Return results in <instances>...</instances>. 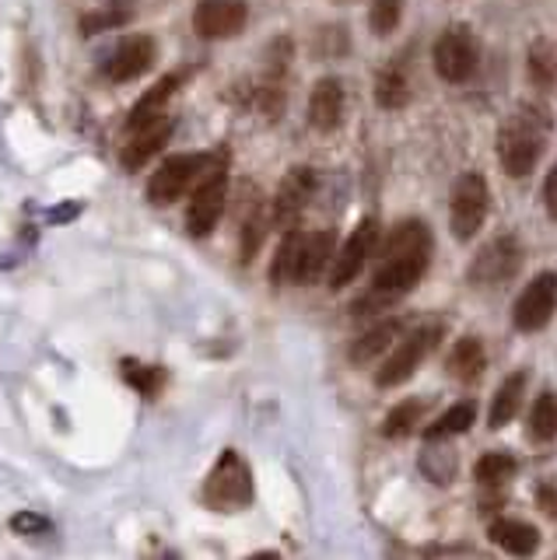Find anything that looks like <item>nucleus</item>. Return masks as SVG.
<instances>
[{
	"instance_id": "nucleus-5",
	"label": "nucleus",
	"mask_w": 557,
	"mask_h": 560,
	"mask_svg": "<svg viewBox=\"0 0 557 560\" xmlns=\"http://www.w3.org/2000/svg\"><path fill=\"white\" fill-rule=\"evenodd\" d=\"M487 210H491V189H487V179L480 172H463L456 183H452V197H449V221L456 238L469 242L474 238L484 221Z\"/></svg>"
},
{
	"instance_id": "nucleus-10",
	"label": "nucleus",
	"mask_w": 557,
	"mask_h": 560,
	"mask_svg": "<svg viewBox=\"0 0 557 560\" xmlns=\"http://www.w3.org/2000/svg\"><path fill=\"white\" fill-rule=\"evenodd\" d=\"M522 267V245L515 235H501L495 242H487L484 249L469 262V284H484V288H498L504 280H512Z\"/></svg>"
},
{
	"instance_id": "nucleus-18",
	"label": "nucleus",
	"mask_w": 557,
	"mask_h": 560,
	"mask_svg": "<svg viewBox=\"0 0 557 560\" xmlns=\"http://www.w3.org/2000/svg\"><path fill=\"white\" fill-rule=\"evenodd\" d=\"M179 88V74H165L154 88H148V92L137 98V105L130 109V119H127V130H137V127H148V122L162 119L165 116V102L176 95Z\"/></svg>"
},
{
	"instance_id": "nucleus-36",
	"label": "nucleus",
	"mask_w": 557,
	"mask_h": 560,
	"mask_svg": "<svg viewBox=\"0 0 557 560\" xmlns=\"http://www.w3.org/2000/svg\"><path fill=\"white\" fill-rule=\"evenodd\" d=\"M344 4H347V0H344Z\"/></svg>"
},
{
	"instance_id": "nucleus-33",
	"label": "nucleus",
	"mask_w": 557,
	"mask_h": 560,
	"mask_svg": "<svg viewBox=\"0 0 557 560\" xmlns=\"http://www.w3.org/2000/svg\"><path fill=\"white\" fill-rule=\"evenodd\" d=\"M11 529L14 533H22V536H43L49 533V522L43 515H32V512H19L11 518Z\"/></svg>"
},
{
	"instance_id": "nucleus-12",
	"label": "nucleus",
	"mask_w": 557,
	"mask_h": 560,
	"mask_svg": "<svg viewBox=\"0 0 557 560\" xmlns=\"http://www.w3.org/2000/svg\"><path fill=\"white\" fill-rule=\"evenodd\" d=\"M375 245H379V224L369 218L355 228L351 238L344 242V249L334 256V262H329V288L340 291L351 284V280L364 270V262L375 256Z\"/></svg>"
},
{
	"instance_id": "nucleus-34",
	"label": "nucleus",
	"mask_w": 557,
	"mask_h": 560,
	"mask_svg": "<svg viewBox=\"0 0 557 560\" xmlns=\"http://www.w3.org/2000/svg\"><path fill=\"white\" fill-rule=\"evenodd\" d=\"M544 203H547V214L557 221V165L550 168L547 183H544Z\"/></svg>"
},
{
	"instance_id": "nucleus-25",
	"label": "nucleus",
	"mask_w": 557,
	"mask_h": 560,
	"mask_svg": "<svg viewBox=\"0 0 557 560\" xmlns=\"http://www.w3.org/2000/svg\"><path fill=\"white\" fill-rule=\"evenodd\" d=\"M396 337H399V323H396V319L379 323L375 329H369L364 337L355 340V347H351V361H355V364H372Z\"/></svg>"
},
{
	"instance_id": "nucleus-4",
	"label": "nucleus",
	"mask_w": 557,
	"mask_h": 560,
	"mask_svg": "<svg viewBox=\"0 0 557 560\" xmlns=\"http://www.w3.org/2000/svg\"><path fill=\"white\" fill-rule=\"evenodd\" d=\"M204 504L214 512H242L253 504V472L239 452H221V459L204 483Z\"/></svg>"
},
{
	"instance_id": "nucleus-16",
	"label": "nucleus",
	"mask_w": 557,
	"mask_h": 560,
	"mask_svg": "<svg viewBox=\"0 0 557 560\" xmlns=\"http://www.w3.org/2000/svg\"><path fill=\"white\" fill-rule=\"evenodd\" d=\"M169 137H172V122H169V116L148 122V127L130 130V140L124 144V154H119V162H124L127 172L144 168V165L151 162V158L165 148V140H169Z\"/></svg>"
},
{
	"instance_id": "nucleus-21",
	"label": "nucleus",
	"mask_w": 557,
	"mask_h": 560,
	"mask_svg": "<svg viewBox=\"0 0 557 560\" xmlns=\"http://www.w3.org/2000/svg\"><path fill=\"white\" fill-rule=\"evenodd\" d=\"M449 375L452 378H460V382H477L484 375V368H487V354H484V343L477 337H463L456 340V347H452V354H449Z\"/></svg>"
},
{
	"instance_id": "nucleus-30",
	"label": "nucleus",
	"mask_w": 557,
	"mask_h": 560,
	"mask_svg": "<svg viewBox=\"0 0 557 560\" xmlns=\"http://www.w3.org/2000/svg\"><path fill=\"white\" fill-rule=\"evenodd\" d=\"M399 18H404V0H372L369 8V25L375 35H393Z\"/></svg>"
},
{
	"instance_id": "nucleus-31",
	"label": "nucleus",
	"mask_w": 557,
	"mask_h": 560,
	"mask_svg": "<svg viewBox=\"0 0 557 560\" xmlns=\"http://www.w3.org/2000/svg\"><path fill=\"white\" fill-rule=\"evenodd\" d=\"M264 214H259V207H253L246 218H242V245H239V253H242V262H250L256 253H259V245H264Z\"/></svg>"
},
{
	"instance_id": "nucleus-14",
	"label": "nucleus",
	"mask_w": 557,
	"mask_h": 560,
	"mask_svg": "<svg viewBox=\"0 0 557 560\" xmlns=\"http://www.w3.org/2000/svg\"><path fill=\"white\" fill-rule=\"evenodd\" d=\"M246 4L242 0H200L194 11V28L200 39H232L246 28Z\"/></svg>"
},
{
	"instance_id": "nucleus-32",
	"label": "nucleus",
	"mask_w": 557,
	"mask_h": 560,
	"mask_svg": "<svg viewBox=\"0 0 557 560\" xmlns=\"http://www.w3.org/2000/svg\"><path fill=\"white\" fill-rule=\"evenodd\" d=\"M130 22V11H113V8H102V11H92L81 18V32L84 35H98V32H109V28H119Z\"/></svg>"
},
{
	"instance_id": "nucleus-29",
	"label": "nucleus",
	"mask_w": 557,
	"mask_h": 560,
	"mask_svg": "<svg viewBox=\"0 0 557 560\" xmlns=\"http://www.w3.org/2000/svg\"><path fill=\"white\" fill-rule=\"evenodd\" d=\"M124 378L134 385L137 393L154 399L165 385V368L162 364H141V361H124Z\"/></svg>"
},
{
	"instance_id": "nucleus-9",
	"label": "nucleus",
	"mask_w": 557,
	"mask_h": 560,
	"mask_svg": "<svg viewBox=\"0 0 557 560\" xmlns=\"http://www.w3.org/2000/svg\"><path fill=\"white\" fill-rule=\"evenodd\" d=\"M211 162H214L211 154H172V158H165L148 183V200L154 207L176 203L189 186L200 183V175L211 168Z\"/></svg>"
},
{
	"instance_id": "nucleus-17",
	"label": "nucleus",
	"mask_w": 557,
	"mask_h": 560,
	"mask_svg": "<svg viewBox=\"0 0 557 560\" xmlns=\"http://www.w3.org/2000/svg\"><path fill=\"white\" fill-rule=\"evenodd\" d=\"M344 81L340 78H323L316 81L309 95V122L316 127L320 133H329L340 127L344 119Z\"/></svg>"
},
{
	"instance_id": "nucleus-26",
	"label": "nucleus",
	"mask_w": 557,
	"mask_h": 560,
	"mask_svg": "<svg viewBox=\"0 0 557 560\" xmlns=\"http://www.w3.org/2000/svg\"><path fill=\"white\" fill-rule=\"evenodd\" d=\"M530 438L533 442H554L557 438V393H539L530 410Z\"/></svg>"
},
{
	"instance_id": "nucleus-1",
	"label": "nucleus",
	"mask_w": 557,
	"mask_h": 560,
	"mask_svg": "<svg viewBox=\"0 0 557 560\" xmlns=\"http://www.w3.org/2000/svg\"><path fill=\"white\" fill-rule=\"evenodd\" d=\"M431 262V232L425 221H404L396 224V232L386 238V245L379 249V270L372 280V291L355 302V312L361 315L364 308L379 312L399 302L404 294H410Z\"/></svg>"
},
{
	"instance_id": "nucleus-8",
	"label": "nucleus",
	"mask_w": 557,
	"mask_h": 560,
	"mask_svg": "<svg viewBox=\"0 0 557 560\" xmlns=\"http://www.w3.org/2000/svg\"><path fill=\"white\" fill-rule=\"evenodd\" d=\"M439 340H442V326L439 323L417 326L414 332H407V337L396 343L390 361L375 372V385H379V389H396V385H404L417 372V368H421V361L431 354Z\"/></svg>"
},
{
	"instance_id": "nucleus-3",
	"label": "nucleus",
	"mask_w": 557,
	"mask_h": 560,
	"mask_svg": "<svg viewBox=\"0 0 557 560\" xmlns=\"http://www.w3.org/2000/svg\"><path fill=\"white\" fill-rule=\"evenodd\" d=\"M550 137V116L544 105H519L498 130V162L501 168L522 179L539 162Z\"/></svg>"
},
{
	"instance_id": "nucleus-24",
	"label": "nucleus",
	"mask_w": 557,
	"mask_h": 560,
	"mask_svg": "<svg viewBox=\"0 0 557 560\" xmlns=\"http://www.w3.org/2000/svg\"><path fill=\"white\" fill-rule=\"evenodd\" d=\"M477 420V407L474 402H452V407L434 420V424L425 428V442H442V438H452V434H463L469 431V424Z\"/></svg>"
},
{
	"instance_id": "nucleus-13",
	"label": "nucleus",
	"mask_w": 557,
	"mask_h": 560,
	"mask_svg": "<svg viewBox=\"0 0 557 560\" xmlns=\"http://www.w3.org/2000/svg\"><path fill=\"white\" fill-rule=\"evenodd\" d=\"M312 192H316V168H291L281 186H277V197H274V224L281 228V232H291V228H299L305 207L312 200Z\"/></svg>"
},
{
	"instance_id": "nucleus-2",
	"label": "nucleus",
	"mask_w": 557,
	"mask_h": 560,
	"mask_svg": "<svg viewBox=\"0 0 557 560\" xmlns=\"http://www.w3.org/2000/svg\"><path fill=\"white\" fill-rule=\"evenodd\" d=\"M334 245H337L334 232H299V228H291V232H285L281 245H277V256L270 262V280L274 284H294V288L316 284L337 256Z\"/></svg>"
},
{
	"instance_id": "nucleus-27",
	"label": "nucleus",
	"mask_w": 557,
	"mask_h": 560,
	"mask_svg": "<svg viewBox=\"0 0 557 560\" xmlns=\"http://www.w3.org/2000/svg\"><path fill=\"white\" fill-rule=\"evenodd\" d=\"M515 472H519V463L512 459L509 452H487V455H480L477 466H474V477L484 487H501L504 480H512Z\"/></svg>"
},
{
	"instance_id": "nucleus-6",
	"label": "nucleus",
	"mask_w": 557,
	"mask_h": 560,
	"mask_svg": "<svg viewBox=\"0 0 557 560\" xmlns=\"http://www.w3.org/2000/svg\"><path fill=\"white\" fill-rule=\"evenodd\" d=\"M431 60H434V70H439L442 81L466 84L480 67V46L474 39V32L466 25H449L439 35V43H434Z\"/></svg>"
},
{
	"instance_id": "nucleus-7",
	"label": "nucleus",
	"mask_w": 557,
	"mask_h": 560,
	"mask_svg": "<svg viewBox=\"0 0 557 560\" xmlns=\"http://www.w3.org/2000/svg\"><path fill=\"white\" fill-rule=\"evenodd\" d=\"M224 200H229V179H224V162H211L200 175V183L194 186V200H189L186 210V228L194 238H207L218 228L221 214H224Z\"/></svg>"
},
{
	"instance_id": "nucleus-22",
	"label": "nucleus",
	"mask_w": 557,
	"mask_h": 560,
	"mask_svg": "<svg viewBox=\"0 0 557 560\" xmlns=\"http://www.w3.org/2000/svg\"><path fill=\"white\" fill-rule=\"evenodd\" d=\"M522 396H526V375L522 372H515V375H509L501 385H498V393H495V402H491V428L498 431V428H504L509 420L519 413V407H522Z\"/></svg>"
},
{
	"instance_id": "nucleus-28",
	"label": "nucleus",
	"mask_w": 557,
	"mask_h": 560,
	"mask_svg": "<svg viewBox=\"0 0 557 560\" xmlns=\"http://www.w3.org/2000/svg\"><path fill=\"white\" fill-rule=\"evenodd\" d=\"M425 417V399H404L399 407H393L382 420V434L386 438H407Z\"/></svg>"
},
{
	"instance_id": "nucleus-23",
	"label": "nucleus",
	"mask_w": 557,
	"mask_h": 560,
	"mask_svg": "<svg viewBox=\"0 0 557 560\" xmlns=\"http://www.w3.org/2000/svg\"><path fill=\"white\" fill-rule=\"evenodd\" d=\"M530 81L544 92H554L557 88V43L554 39H536L530 46Z\"/></svg>"
},
{
	"instance_id": "nucleus-20",
	"label": "nucleus",
	"mask_w": 557,
	"mask_h": 560,
	"mask_svg": "<svg viewBox=\"0 0 557 560\" xmlns=\"http://www.w3.org/2000/svg\"><path fill=\"white\" fill-rule=\"evenodd\" d=\"M375 98H379L382 109H404V105L410 102V67H407L404 57L393 60L379 74V81H375Z\"/></svg>"
},
{
	"instance_id": "nucleus-19",
	"label": "nucleus",
	"mask_w": 557,
	"mask_h": 560,
	"mask_svg": "<svg viewBox=\"0 0 557 560\" xmlns=\"http://www.w3.org/2000/svg\"><path fill=\"white\" fill-rule=\"evenodd\" d=\"M487 536H491L501 550H509L515 557H530L539 547V533L530 522H519V518H495Z\"/></svg>"
},
{
	"instance_id": "nucleus-11",
	"label": "nucleus",
	"mask_w": 557,
	"mask_h": 560,
	"mask_svg": "<svg viewBox=\"0 0 557 560\" xmlns=\"http://www.w3.org/2000/svg\"><path fill=\"white\" fill-rule=\"evenodd\" d=\"M557 312V273H536V280H530L526 291L515 298L512 308V323L522 332H536L544 329Z\"/></svg>"
},
{
	"instance_id": "nucleus-15",
	"label": "nucleus",
	"mask_w": 557,
	"mask_h": 560,
	"mask_svg": "<svg viewBox=\"0 0 557 560\" xmlns=\"http://www.w3.org/2000/svg\"><path fill=\"white\" fill-rule=\"evenodd\" d=\"M154 60H159V46H154L151 35H130V39L116 46V52L106 63V74L116 84H127V81H137L141 74H148Z\"/></svg>"
},
{
	"instance_id": "nucleus-35",
	"label": "nucleus",
	"mask_w": 557,
	"mask_h": 560,
	"mask_svg": "<svg viewBox=\"0 0 557 560\" xmlns=\"http://www.w3.org/2000/svg\"><path fill=\"white\" fill-rule=\"evenodd\" d=\"M539 501L547 504V512H550V515H557V494H554L550 487H544V490H539Z\"/></svg>"
}]
</instances>
